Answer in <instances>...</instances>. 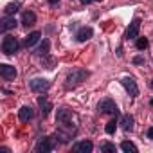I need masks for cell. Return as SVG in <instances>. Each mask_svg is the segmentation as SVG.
<instances>
[{
	"label": "cell",
	"mask_w": 153,
	"mask_h": 153,
	"mask_svg": "<svg viewBox=\"0 0 153 153\" xmlns=\"http://www.w3.org/2000/svg\"><path fill=\"white\" fill-rule=\"evenodd\" d=\"M40 38H42V33H40V31H33V33H29V34L24 38V45H25V47H33V45H36V43L40 42Z\"/></svg>",
	"instance_id": "4fadbf2b"
},
{
	"label": "cell",
	"mask_w": 153,
	"mask_h": 153,
	"mask_svg": "<svg viewBox=\"0 0 153 153\" xmlns=\"http://www.w3.org/2000/svg\"><path fill=\"white\" fill-rule=\"evenodd\" d=\"M139 29H140V20H139V18H133V20H131V24H130V25H128V29H126L124 38H126V40H135V38H137V34H139Z\"/></svg>",
	"instance_id": "ba28073f"
},
{
	"label": "cell",
	"mask_w": 153,
	"mask_h": 153,
	"mask_svg": "<svg viewBox=\"0 0 153 153\" xmlns=\"http://www.w3.org/2000/svg\"><path fill=\"white\" fill-rule=\"evenodd\" d=\"M133 63H135V65H140V63H144V58H140V56H137V58L133 59Z\"/></svg>",
	"instance_id": "cb8c5ba5"
},
{
	"label": "cell",
	"mask_w": 153,
	"mask_h": 153,
	"mask_svg": "<svg viewBox=\"0 0 153 153\" xmlns=\"http://www.w3.org/2000/svg\"><path fill=\"white\" fill-rule=\"evenodd\" d=\"M16 51H18V40L11 34H6L2 40V52L6 56H13Z\"/></svg>",
	"instance_id": "277c9868"
},
{
	"label": "cell",
	"mask_w": 153,
	"mask_h": 153,
	"mask_svg": "<svg viewBox=\"0 0 153 153\" xmlns=\"http://www.w3.org/2000/svg\"><path fill=\"white\" fill-rule=\"evenodd\" d=\"M72 149L76 151V153H90L92 149H94V144L90 142V140H79V142H76L74 146H72Z\"/></svg>",
	"instance_id": "30bf717a"
},
{
	"label": "cell",
	"mask_w": 153,
	"mask_h": 153,
	"mask_svg": "<svg viewBox=\"0 0 153 153\" xmlns=\"http://www.w3.org/2000/svg\"><path fill=\"white\" fill-rule=\"evenodd\" d=\"M151 88H153V79H151Z\"/></svg>",
	"instance_id": "f1b7e54d"
},
{
	"label": "cell",
	"mask_w": 153,
	"mask_h": 153,
	"mask_svg": "<svg viewBox=\"0 0 153 153\" xmlns=\"http://www.w3.org/2000/svg\"><path fill=\"white\" fill-rule=\"evenodd\" d=\"M33 117H34V110H33L31 106L25 105V106H22V108L18 110V119H20L22 123H29Z\"/></svg>",
	"instance_id": "8fae6325"
},
{
	"label": "cell",
	"mask_w": 153,
	"mask_h": 153,
	"mask_svg": "<svg viewBox=\"0 0 153 153\" xmlns=\"http://www.w3.org/2000/svg\"><path fill=\"white\" fill-rule=\"evenodd\" d=\"M117 148H115V144H112V142H103L101 144V151H115Z\"/></svg>",
	"instance_id": "7402d4cb"
},
{
	"label": "cell",
	"mask_w": 153,
	"mask_h": 153,
	"mask_svg": "<svg viewBox=\"0 0 153 153\" xmlns=\"http://www.w3.org/2000/svg\"><path fill=\"white\" fill-rule=\"evenodd\" d=\"M97 112L103 114V115H119V108L117 105L112 101V99H101L99 105H97Z\"/></svg>",
	"instance_id": "3957f363"
},
{
	"label": "cell",
	"mask_w": 153,
	"mask_h": 153,
	"mask_svg": "<svg viewBox=\"0 0 153 153\" xmlns=\"http://www.w3.org/2000/svg\"><path fill=\"white\" fill-rule=\"evenodd\" d=\"M115 128H117V123H115V121H110V123L105 126V131H106L108 135H112V133L115 131Z\"/></svg>",
	"instance_id": "44dd1931"
},
{
	"label": "cell",
	"mask_w": 153,
	"mask_h": 153,
	"mask_svg": "<svg viewBox=\"0 0 153 153\" xmlns=\"http://www.w3.org/2000/svg\"><path fill=\"white\" fill-rule=\"evenodd\" d=\"M135 47H137L139 51H144V49L148 47V38H137V42H135Z\"/></svg>",
	"instance_id": "ffe728a7"
},
{
	"label": "cell",
	"mask_w": 153,
	"mask_h": 153,
	"mask_svg": "<svg viewBox=\"0 0 153 153\" xmlns=\"http://www.w3.org/2000/svg\"><path fill=\"white\" fill-rule=\"evenodd\" d=\"M18 9H20V4H18V2H15V4H7V6H6V9H4V13H6L7 16H11V15H15Z\"/></svg>",
	"instance_id": "d6986e66"
},
{
	"label": "cell",
	"mask_w": 153,
	"mask_h": 153,
	"mask_svg": "<svg viewBox=\"0 0 153 153\" xmlns=\"http://www.w3.org/2000/svg\"><path fill=\"white\" fill-rule=\"evenodd\" d=\"M38 105H40V112H42V115L47 117L49 112L52 110V103L47 99V96H43V97H38Z\"/></svg>",
	"instance_id": "5bb4252c"
},
{
	"label": "cell",
	"mask_w": 153,
	"mask_h": 153,
	"mask_svg": "<svg viewBox=\"0 0 153 153\" xmlns=\"http://www.w3.org/2000/svg\"><path fill=\"white\" fill-rule=\"evenodd\" d=\"M16 27V20H15V16H4L2 18V25H0V29H2V33H6V31H9V29H15Z\"/></svg>",
	"instance_id": "9a60e30c"
},
{
	"label": "cell",
	"mask_w": 153,
	"mask_h": 153,
	"mask_svg": "<svg viewBox=\"0 0 153 153\" xmlns=\"http://www.w3.org/2000/svg\"><path fill=\"white\" fill-rule=\"evenodd\" d=\"M34 22H36V15L33 13V11H25L24 15H22V24L24 25H34Z\"/></svg>",
	"instance_id": "e0dca14e"
},
{
	"label": "cell",
	"mask_w": 153,
	"mask_h": 153,
	"mask_svg": "<svg viewBox=\"0 0 153 153\" xmlns=\"http://www.w3.org/2000/svg\"><path fill=\"white\" fill-rule=\"evenodd\" d=\"M121 83H123V87L126 88V92H128L131 97H135V96L139 94V87H137V83H135V79H133V78L126 76V78H123V79H121Z\"/></svg>",
	"instance_id": "8992f818"
},
{
	"label": "cell",
	"mask_w": 153,
	"mask_h": 153,
	"mask_svg": "<svg viewBox=\"0 0 153 153\" xmlns=\"http://www.w3.org/2000/svg\"><path fill=\"white\" fill-rule=\"evenodd\" d=\"M94 36V29L92 27H81L78 33H76V40L78 42H88Z\"/></svg>",
	"instance_id": "7c38bea8"
},
{
	"label": "cell",
	"mask_w": 153,
	"mask_h": 153,
	"mask_svg": "<svg viewBox=\"0 0 153 153\" xmlns=\"http://www.w3.org/2000/svg\"><path fill=\"white\" fill-rule=\"evenodd\" d=\"M92 2H101V0H81V4L87 6V4H92Z\"/></svg>",
	"instance_id": "d4e9b609"
},
{
	"label": "cell",
	"mask_w": 153,
	"mask_h": 153,
	"mask_svg": "<svg viewBox=\"0 0 153 153\" xmlns=\"http://www.w3.org/2000/svg\"><path fill=\"white\" fill-rule=\"evenodd\" d=\"M90 76L88 70L85 68H72L68 74H67V78H65V88H74V87H78L81 81H85L87 78Z\"/></svg>",
	"instance_id": "7a4b0ae2"
},
{
	"label": "cell",
	"mask_w": 153,
	"mask_h": 153,
	"mask_svg": "<svg viewBox=\"0 0 153 153\" xmlns=\"http://www.w3.org/2000/svg\"><path fill=\"white\" fill-rule=\"evenodd\" d=\"M34 149H36L38 153H51V151L54 149V142L51 140V137H43V139L38 140V144H36Z\"/></svg>",
	"instance_id": "52a82bcc"
},
{
	"label": "cell",
	"mask_w": 153,
	"mask_h": 153,
	"mask_svg": "<svg viewBox=\"0 0 153 153\" xmlns=\"http://www.w3.org/2000/svg\"><path fill=\"white\" fill-rule=\"evenodd\" d=\"M149 105H151V106H153V99H151V101H149Z\"/></svg>",
	"instance_id": "83f0119b"
},
{
	"label": "cell",
	"mask_w": 153,
	"mask_h": 153,
	"mask_svg": "<svg viewBox=\"0 0 153 153\" xmlns=\"http://www.w3.org/2000/svg\"><path fill=\"white\" fill-rule=\"evenodd\" d=\"M0 74H2V78L4 79H15L16 78V68L13 65H7V63H2L0 65Z\"/></svg>",
	"instance_id": "9c48e42d"
},
{
	"label": "cell",
	"mask_w": 153,
	"mask_h": 153,
	"mask_svg": "<svg viewBox=\"0 0 153 153\" xmlns=\"http://www.w3.org/2000/svg\"><path fill=\"white\" fill-rule=\"evenodd\" d=\"M121 149H123V151H128V153H130V151H131V153H137V146H135L133 142H130V140H123V142H121Z\"/></svg>",
	"instance_id": "ac0fdd59"
},
{
	"label": "cell",
	"mask_w": 153,
	"mask_h": 153,
	"mask_svg": "<svg viewBox=\"0 0 153 153\" xmlns=\"http://www.w3.org/2000/svg\"><path fill=\"white\" fill-rule=\"evenodd\" d=\"M59 0H49V4H58Z\"/></svg>",
	"instance_id": "4316f807"
},
{
	"label": "cell",
	"mask_w": 153,
	"mask_h": 153,
	"mask_svg": "<svg viewBox=\"0 0 153 153\" xmlns=\"http://www.w3.org/2000/svg\"><path fill=\"white\" fill-rule=\"evenodd\" d=\"M29 87H31V90H33L34 94H43V92L49 90L51 83H49L47 79H43V78H34V79L29 81Z\"/></svg>",
	"instance_id": "5b68a950"
},
{
	"label": "cell",
	"mask_w": 153,
	"mask_h": 153,
	"mask_svg": "<svg viewBox=\"0 0 153 153\" xmlns=\"http://www.w3.org/2000/svg\"><path fill=\"white\" fill-rule=\"evenodd\" d=\"M146 135H148V139H153V126L148 130V133H146Z\"/></svg>",
	"instance_id": "484cf974"
},
{
	"label": "cell",
	"mask_w": 153,
	"mask_h": 153,
	"mask_svg": "<svg viewBox=\"0 0 153 153\" xmlns=\"http://www.w3.org/2000/svg\"><path fill=\"white\" fill-rule=\"evenodd\" d=\"M56 124H58V133L56 137L59 139V142H68L72 139V135L78 131V115L68 108H59L58 115H56Z\"/></svg>",
	"instance_id": "6da1fadb"
},
{
	"label": "cell",
	"mask_w": 153,
	"mask_h": 153,
	"mask_svg": "<svg viewBox=\"0 0 153 153\" xmlns=\"http://www.w3.org/2000/svg\"><path fill=\"white\" fill-rule=\"evenodd\" d=\"M119 124H121V128H123L124 131H130V130L133 128V117H131L130 114H126V115L121 117V123H119Z\"/></svg>",
	"instance_id": "2e32d148"
},
{
	"label": "cell",
	"mask_w": 153,
	"mask_h": 153,
	"mask_svg": "<svg viewBox=\"0 0 153 153\" xmlns=\"http://www.w3.org/2000/svg\"><path fill=\"white\" fill-rule=\"evenodd\" d=\"M47 51H49V42H47V40H43L42 47L38 49V54H47Z\"/></svg>",
	"instance_id": "603a6c76"
}]
</instances>
